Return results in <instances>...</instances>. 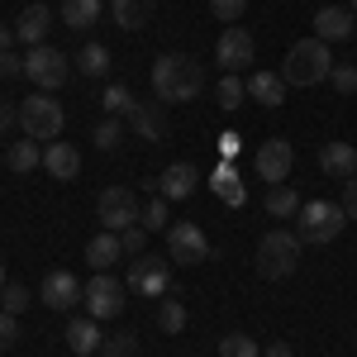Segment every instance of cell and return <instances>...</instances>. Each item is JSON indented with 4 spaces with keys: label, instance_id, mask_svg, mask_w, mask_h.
Listing matches in <instances>:
<instances>
[{
    "label": "cell",
    "instance_id": "f1b7e54d",
    "mask_svg": "<svg viewBox=\"0 0 357 357\" xmlns=\"http://www.w3.org/2000/svg\"><path fill=\"white\" fill-rule=\"evenodd\" d=\"M210 186L220 191V200H224V205H243V200H248L243 181L234 176V167H215V181H210Z\"/></svg>",
    "mask_w": 357,
    "mask_h": 357
},
{
    "label": "cell",
    "instance_id": "74e56055",
    "mask_svg": "<svg viewBox=\"0 0 357 357\" xmlns=\"http://www.w3.org/2000/svg\"><path fill=\"white\" fill-rule=\"evenodd\" d=\"M119 243H124V257H143V248H148V229H143V224L124 229V234H119Z\"/></svg>",
    "mask_w": 357,
    "mask_h": 357
},
{
    "label": "cell",
    "instance_id": "b9f144b4",
    "mask_svg": "<svg viewBox=\"0 0 357 357\" xmlns=\"http://www.w3.org/2000/svg\"><path fill=\"white\" fill-rule=\"evenodd\" d=\"M343 215L357 220V176H353V181H343Z\"/></svg>",
    "mask_w": 357,
    "mask_h": 357
},
{
    "label": "cell",
    "instance_id": "8fae6325",
    "mask_svg": "<svg viewBox=\"0 0 357 357\" xmlns=\"http://www.w3.org/2000/svg\"><path fill=\"white\" fill-rule=\"evenodd\" d=\"M252 167H257V176H262L267 186H281V181L291 176V167H296V148H291L286 138H267V143L257 148Z\"/></svg>",
    "mask_w": 357,
    "mask_h": 357
},
{
    "label": "cell",
    "instance_id": "30bf717a",
    "mask_svg": "<svg viewBox=\"0 0 357 357\" xmlns=\"http://www.w3.org/2000/svg\"><path fill=\"white\" fill-rule=\"evenodd\" d=\"M129 291H138V296H172V257H138L129 267Z\"/></svg>",
    "mask_w": 357,
    "mask_h": 357
},
{
    "label": "cell",
    "instance_id": "7a4b0ae2",
    "mask_svg": "<svg viewBox=\"0 0 357 357\" xmlns=\"http://www.w3.org/2000/svg\"><path fill=\"white\" fill-rule=\"evenodd\" d=\"M329 43L324 38H301V43H291V53L281 62V82L286 86H319L329 82Z\"/></svg>",
    "mask_w": 357,
    "mask_h": 357
},
{
    "label": "cell",
    "instance_id": "d6986e66",
    "mask_svg": "<svg viewBox=\"0 0 357 357\" xmlns=\"http://www.w3.org/2000/svg\"><path fill=\"white\" fill-rule=\"evenodd\" d=\"M48 29H53V10H48V5H29L24 15L15 20V38L29 43V48H38V43L48 38Z\"/></svg>",
    "mask_w": 357,
    "mask_h": 357
},
{
    "label": "cell",
    "instance_id": "6da1fadb",
    "mask_svg": "<svg viewBox=\"0 0 357 357\" xmlns=\"http://www.w3.org/2000/svg\"><path fill=\"white\" fill-rule=\"evenodd\" d=\"M200 91H205V72H200L195 57L162 53L153 62V96H158L162 105H191Z\"/></svg>",
    "mask_w": 357,
    "mask_h": 357
},
{
    "label": "cell",
    "instance_id": "ee69618b",
    "mask_svg": "<svg viewBox=\"0 0 357 357\" xmlns=\"http://www.w3.org/2000/svg\"><path fill=\"white\" fill-rule=\"evenodd\" d=\"M15 105H10V100H0V134H5V129H10V124H15Z\"/></svg>",
    "mask_w": 357,
    "mask_h": 357
},
{
    "label": "cell",
    "instance_id": "8992f818",
    "mask_svg": "<svg viewBox=\"0 0 357 357\" xmlns=\"http://www.w3.org/2000/svg\"><path fill=\"white\" fill-rule=\"evenodd\" d=\"M96 215H100V224L110 234H124V229L143 224V205H138L134 186H105L100 200H96Z\"/></svg>",
    "mask_w": 357,
    "mask_h": 357
},
{
    "label": "cell",
    "instance_id": "e0dca14e",
    "mask_svg": "<svg viewBox=\"0 0 357 357\" xmlns=\"http://www.w3.org/2000/svg\"><path fill=\"white\" fill-rule=\"evenodd\" d=\"M195 186H200L195 162H172L162 176H158V195H162V200H191Z\"/></svg>",
    "mask_w": 357,
    "mask_h": 357
},
{
    "label": "cell",
    "instance_id": "bcb514c9",
    "mask_svg": "<svg viewBox=\"0 0 357 357\" xmlns=\"http://www.w3.org/2000/svg\"><path fill=\"white\" fill-rule=\"evenodd\" d=\"M220 148H224V158H234V153H238V134H224Z\"/></svg>",
    "mask_w": 357,
    "mask_h": 357
},
{
    "label": "cell",
    "instance_id": "5b68a950",
    "mask_svg": "<svg viewBox=\"0 0 357 357\" xmlns=\"http://www.w3.org/2000/svg\"><path fill=\"white\" fill-rule=\"evenodd\" d=\"M296 220H301V224H296L301 243H333V238L348 229V215H343V205H333V200H305Z\"/></svg>",
    "mask_w": 357,
    "mask_h": 357
},
{
    "label": "cell",
    "instance_id": "cb8c5ba5",
    "mask_svg": "<svg viewBox=\"0 0 357 357\" xmlns=\"http://www.w3.org/2000/svg\"><path fill=\"white\" fill-rule=\"evenodd\" d=\"M100 105H105V114H110V119H134V110H138L134 91H129L124 82H110V86H105V96H100Z\"/></svg>",
    "mask_w": 357,
    "mask_h": 357
},
{
    "label": "cell",
    "instance_id": "7c38bea8",
    "mask_svg": "<svg viewBox=\"0 0 357 357\" xmlns=\"http://www.w3.org/2000/svg\"><path fill=\"white\" fill-rule=\"evenodd\" d=\"M252 57H257V43H252V33L248 29H224L220 33V48H215V62H220L224 72H243V67H252Z\"/></svg>",
    "mask_w": 357,
    "mask_h": 357
},
{
    "label": "cell",
    "instance_id": "3957f363",
    "mask_svg": "<svg viewBox=\"0 0 357 357\" xmlns=\"http://www.w3.org/2000/svg\"><path fill=\"white\" fill-rule=\"evenodd\" d=\"M257 276H267V281H286V276L301 267V234H291V229H272V234H262V243H257Z\"/></svg>",
    "mask_w": 357,
    "mask_h": 357
},
{
    "label": "cell",
    "instance_id": "52a82bcc",
    "mask_svg": "<svg viewBox=\"0 0 357 357\" xmlns=\"http://www.w3.org/2000/svg\"><path fill=\"white\" fill-rule=\"evenodd\" d=\"M210 238H205V229L191 220H176L167 229V257L176 262V267H200V262H210Z\"/></svg>",
    "mask_w": 357,
    "mask_h": 357
},
{
    "label": "cell",
    "instance_id": "c3c4849f",
    "mask_svg": "<svg viewBox=\"0 0 357 357\" xmlns=\"http://www.w3.org/2000/svg\"><path fill=\"white\" fill-rule=\"evenodd\" d=\"M348 10H353V15H357V0H348Z\"/></svg>",
    "mask_w": 357,
    "mask_h": 357
},
{
    "label": "cell",
    "instance_id": "83f0119b",
    "mask_svg": "<svg viewBox=\"0 0 357 357\" xmlns=\"http://www.w3.org/2000/svg\"><path fill=\"white\" fill-rule=\"evenodd\" d=\"M5 162H10V172H33V167H43V148H38L33 138H24V143H10Z\"/></svg>",
    "mask_w": 357,
    "mask_h": 357
},
{
    "label": "cell",
    "instance_id": "4316f807",
    "mask_svg": "<svg viewBox=\"0 0 357 357\" xmlns=\"http://www.w3.org/2000/svg\"><path fill=\"white\" fill-rule=\"evenodd\" d=\"M267 215H272V220H291V215H301V195L291 191L286 181L272 186V191H267Z\"/></svg>",
    "mask_w": 357,
    "mask_h": 357
},
{
    "label": "cell",
    "instance_id": "4fadbf2b",
    "mask_svg": "<svg viewBox=\"0 0 357 357\" xmlns=\"http://www.w3.org/2000/svg\"><path fill=\"white\" fill-rule=\"evenodd\" d=\"M129 129H134L143 143H167V134H172V119H167V105L162 100H138V110H134V119H129Z\"/></svg>",
    "mask_w": 357,
    "mask_h": 357
},
{
    "label": "cell",
    "instance_id": "8d00e7d4",
    "mask_svg": "<svg viewBox=\"0 0 357 357\" xmlns=\"http://www.w3.org/2000/svg\"><path fill=\"white\" fill-rule=\"evenodd\" d=\"M134 353H138V338H134V333H114V338L100 343V357H134Z\"/></svg>",
    "mask_w": 357,
    "mask_h": 357
},
{
    "label": "cell",
    "instance_id": "ba28073f",
    "mask_svg": "<svg viewBox=\"0 0 357 357\" xmlns=\"http://www.w3.org/2000/svg\"><path fill=\"white\" fill-rule=\"evenodd\" d=\"M24 77L38 86V91H57V86L72 77V57L48 48V43H38V48H29V57H24Z\"/></svg>",
    "mask_w": 357,
    "mask_h": 357
},
{
    "label": "cell",
    "instance_id": "603a6c76",
    "mask_svg": "<svg viewBox=\"0 0 357 357\" xmlns=\"http://www.w3.org/2000/svg\"><path fill=\"white\" fill-rule=\"evenodd\" d=\"M153 10H158V0H110V15L119 29H143L148 20H153Z\"/></svg>",
    "mask_w": 357,
    "mask_h": 357
},
{
    "label": "cell",
    "instance_id": "9a60e30c",
    "mask_svg": "<svg viewBox=\"0 0 357 357\" xmlns=\"http://www.w3.org/2000/svg\"><path fill=\"white\" fill-rule=\"evenodd\" d=\"M82 281H77V276L72 272H48L43 276V291H38V301L48 305V310H72V305L82 301Z\"/></svg>",
    "mask_w": 357,
    "mask_h": 357
},
{
    "label": "cell",
    "instance_id": "60d3db41",
    "mask_svg": "<svg viewBox=\"0 0 357 357\" xmlns=\"http://www.w3.org/2000/svg\"><path fill=\"white\" fill-rule=\"evenodd\" d=\"M0 77H24V57L0 53Z\"/></svg>",
    "mask_w": 357,
    "mask_h": 357
},
{
    "label": "cell",
    "instance_id": "ac0fdd59",
    "mask_svg": "<svg viewBox=\"0 0 357 357\" xmlns=\"http://www.w3.org/2000/svg\"><path fill=\"white\" fill-rule=\"evenodd\" d=\"M43 172H48L53 181H77L82 153H77L72 143H48V148H43Z\"/></svg>",
    "mask_w": 357,
    "mask_h": 357
},
{
    "label": "cell",
    "instance_id": "9c48e42d",
    "mask_svg": "<svg viewBox=\"0 0 357 357\" xmlns=\"http://www.w3.org/2000/svg\"><path fill=\"white\" fill-rule=\"evenodd\" d=\"M124 291H129L124 281H114L110 272H96L91 281H86V291H82L91 319H114V314L124 310Z\"/></svg>",
    "mask_w": 357,
    "mask_h": 357
},
{
    "label": "cell",
    "instance_id": "e575fe53",
    "mask_svg": "<svg viewBox=\"0 0 357 357\" xmlns=\"http://www.w3.org/2000/svg\"><path fill=\"white\" fill-rule=\"evenodd\" d=\"M143 229H148V234H167V229H172V224H167V200L162 195H158L153 205H143Z\"/></svg>",
    "mask_w": 357,
    "mask_h": 357
},
{
    "label": "cell",
    "instance_id": "ab89813d",
    "mask_svg": "<svg viewBox=\"0 0 357 357\" xmlns=\"http://www.w3.org/2000/svg\"><path fill=\"white\" fill-rule=\"evenodd\" d=\"M243 10H248V0H210V15H215V20H224V24H234Z\"/></svg>",
    "mask_w": 357,
    "mask_h": 357
},
{
    "label": "cell",
    "instance_id": "44dd1931",
    "mask_svg": "<svg viewBox=\"0 0 357 357\" xmlns=\"http://www.w3.org/2000/svg\"><path fill=\"white\" fill-rule=\"evenodd\" d=\"M119 257H124V243H119V234H110V229H100V234L86 243V262H91L96 272H110Z\"/></svg>",
    "mask_w": 357,
    "mask_h": 357
},
{
    "label": "cell",
    "instance_id": "f35d334b",
    "mask_svg": "<svg viewBox=\"0 0 357 357\" xmlns=\"http://www.w3.org/2000/svg\"><path fill=\"white\" fill-rule=\"evenodd\" d=\"M15 343H20V314L0 310V353H5V348H15Z\"/></svg>",
    "mask_w": 357,
    "mask_h": 357
},
{
    "label": "cell",
    "instance_id": "d590c367",
    "mask_svg": "<svg viewBox=\"0 0 357 357\" xmlns=\"http://www.w3.org/2000/svg\"><path fill=\"white\" fill-rule=\"evenodd\" d=\"M329 82H333V91L353 96V91H357V67H353V62H333V67H329Z\"/></svg>",
    "mask_w": 357,
    "mask_h": 357
},
{
    "label": "cell",
    "instance_id": "f546056e",
    "mask_svg": "<svg viewBox=\"0 0 357 357\" xmlns=\"http://www.w3.org/2000/svg\"><path fill=\"white\" fill-rule=\"evenodd\" d=\"M243 96H248V82H243V77H234V72H224L220 86H215L220 110H238V105H243Z\"/></svg>",
    "mask_w": 357,
    "mask_h": 357
},
{
    "label": "cell",
    "instance_id": "7402d4cb",
    "mask_svg": "<svg viewBox=\"0 0 357 357\" xmlns=\"http://www.w3.org/2000/svg\"><path fill=\"white\" fill-rule=\"evenodd\" d=\"M248 96H252L262 110H276V105L286 100V82H281L276 72H252V77H248Z\"/></svg>",
    "mask_w": 357,
    "mask_h": 357
},
{
    "label": "cell",
    "instance_id": "d4e9b609",
    "mask_svg": "<svg viewBox=\"0 0 357 357\" xmlns=\"http://www.w3.org/2000/svg\"><path fill=\"white\" fill-rule=\"evenodd\" d=\"M100 20V0H62V24L67 29H91Z\"/></svg>",
    "mask_w": 357,
    "mask_h": 357
},
{
    "label": "cell",
    "instance_id": "2e32d148",
    "mask_svg": "<svg viewBox=\"0 0 357 357\" xmlns=\"http://www.w3.org/2000/svg\"><path fill=\"white\" fill-rule=\"evenodd\" d=\"M319 172L333 176V181H353L357 176V148L353 143H343V138H333L319 148Z\"/></svg>",
    "mask_w": 357,
    "mask_h": 357
},
{
    "label": "cell",
    "instance_id": "1f68e13d",
    "mask_svg": "<svg viewBox=\"0 0 357 357\" xmlns=\"http://www.w3.org/2000/svg\"><path fill=\"white\" fill-rule=\"evenodd\" d=\"M220 357H262L252 333H224L220 338Z\"/></svg>",
    "mask_w": 357,
    "mask_h": 357
},
{
    "label": "cell",
    "instance_id": "d6a6232c",
    "mask_svg": "<svg viewBox=\"0 0 357 357\" xmlns=\"http://www.w3.org/2000/svg\"><path fill=\"white\" fill-rule=\"evenodd\" d=\"M91 143H96L100 153H114V148L124 143V119H100L96 134H91Z\"/></svg>",
    "mask_w": 357,
    "mask_h": 357
},
{
    "label": "cell",
    "instance_id": "484cf974",
    "mask_svg": "<svg viewBox=\"0 0 357 357\" xmlns=\"http://www.w3.org/2000/svg\"><path fill=\"white\" fill-rule=\"evenodd\" d=\"M77 72L82 77H105L110 72V48L105 43H86L82 53H77Z\"/></svg>",
    "mask_w": 357,
    "mask_h": 357
},
{
    "label": "cell",
    "instance_id": "7dc6e473",
    "mask_svg": "<svg viewBox=\"0 0 357 357\" xmlns=\"http://www.w3.org/2000/svg\"><path fill=\"white\" fill-rule=\"evenodd\" d=\"M0 291H5V267H0Z\"/></svg>",
    "mask_w": 357,
    "mask_h": 357
},
{
    "label": "cell",
    "instance_id": "277c9868",
    "mask_svg": "<svg viewBox=\"0 0 357 357\" xmlns=\"http://www.w3.org/2000/svg\"><path fill=\"white\" fill-rule=\"evenodd\" d=\"M62 124H67V114H62V105H57L48 91L20 100V129H24V138H33V143H57Z\"/></svg>",
    "mask_w": 357,
    "mask_h": 357
},
{
    "label": "cell",
    "instance_id": "836d02e7",
    "mask_svg": "<svg viewBox=\"0 0 357 357\" xmlns=\"http://www.w3.org/2000/svg\"><path fill=\"white\" fill-rule=\"evenodd\" d=\"M29 301H33V291H29V286H20V281H10V286L0 291V305H5L10 314H24Z\"/></svg>",
    "mask_w": 357,
    "mask_h": 357
},
{
    "label": "cell",
    "instance_id": "4dcf8cb0",
    "mask_svg": "<svg viewBox=\"0 0 357 357\" xmlns=\"http://www.w3.org/2000/svg\"><path fill=\"white\" fill-rule=\"evenodd\" d=\"M158 329L162 333H181L186 329V305L172 301V296H162V305H158Z\"/></svg>",
    "mask_w": 357,
    "mask_h": 357
},
{
    "label": "cell",
    "instance_id": "ffe728a7",
    "mask_svg": "<svg viewBox=\"0 0 357 357\" xmlns=\"http://www.w3.org/2000/svg\"><path fill=\"white\" fill-rule=\"evenodd\" d=\"M100 343H105V333H100V319H72L67 324V348L77 357H91V353H100Z\"/></svg>",
    "mask_w": 357,
    "mask_h": 357
},
{
    "label": "cell",
    "instance_id": "f6af8a7d",
    "mask_svg": "<svg viewBox=\"0 0 357 357\" xmlns=\"http://www.w3.org/2000/svg\"><path fill=\"white\" fill-rule=\"evenodd\" d=\"M10 48H15V29L0 24V53H10Z\"/></svg>",
    "mask_w": 357,
    "mask_h": 357
},
{
    "label": "cell",
    "instance_id": "7bdbcfd3",
    "mask_svg": "<svg viewBox=\"0 0 357 357\" xmlns=\"http://www.w3.org/2000/svg\"><path fill=\"white\" fill-rule=\"evenodd\" d=\"M262 357H296V353H291V343H281V338H276V343L262 348Z\"/></svg>",
    "mask_w": 357,
    "mask_h": 357
},
{
    "label": "cell",
    "instance_id": "5bb4252c",
    "mask_svg": "<svg viewBox=\"0 0 357 357\" xmlns=\"http://www.w3.org/2000/svg\"><path fill=\"white\" fill-rule=\"evenodd\" d=\"M357 33V15L348 5H324L319 15H314V38H324V43H343V38H353Z\"/></svg>",
    "mask_w": 357,
    "mask_h": 357
}]
</instances>
